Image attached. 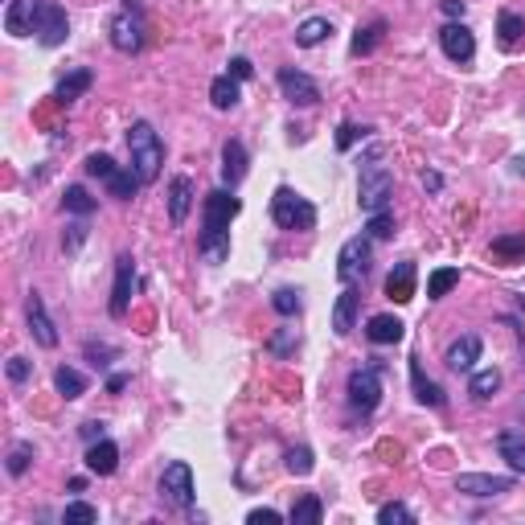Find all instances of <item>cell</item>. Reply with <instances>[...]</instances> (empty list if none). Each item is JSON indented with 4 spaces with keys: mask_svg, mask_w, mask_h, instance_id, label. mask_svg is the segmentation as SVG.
Here are the masks:
<instances>
[{
    "mask_svg": "<svg viewBox=\"0 0 525 525\" xmlns=\"http://www.w3.org/2000/svg\"><path fill=\"white\" fill-rule=\"evenodd\" d=\"M455 489L468 492V497H501V492L513 489V476H484V472H464V476H455Z\"/></svg>",
    "mask_w": 525,
    "mask_h": 525,
    "instance_id": "15",
    "label": "cell"
},
{
    "mask_svg": "<svg viewBox=\"0 0 525 525\" xmlns=\"http://www.w3.org/2000/svg\"><path fill=\"white\" fill-rule=\"evenodd\" d=\"M193 197H197V189H193V181H189V177H173L169 181V222L173 226H185L189 210H193Z\"/></svg>",
    "mask_w": 525,
    "mask_h": 525,
    "instance_id": "18",
    "label": "cell"
},
{
    "mask_svg": "<svg viewBox=\"0 0 525 525\" xmlns=\"http://www.w3.org/2000/svg\"><path fill=\"white\" fill-rule=\"evenodd\" d=\"M316 468V455H312V447H292V452H287V472H292V476H308V472Z\"/></svg>",
    "mask_w": 525,
    "mask_h": 525,
    "instance_id": "39",
    "label": "cell"
},
{
    "mask_svg": "<svg viewBox=\"0 0 525 525\" xmlns=\"http://www.w3.org/2000/svg\"><path fill=\"white\" fill-rule=\"evenodd\" d=\"M239 98H242V90H239V79H234V74H218V79L210 82V103H214L218 111H234Z\"/></svg>",
    "mask_w": 525,
    "mask_h": 525,
    "instance_id": "24",
    "label": "cell"
},
{
    "mask_svg": "<svg viewBox=\"0 0 525 525\" xmlns=\"http://www.w3.org/2000/svg\"><path fill=\"white\" fill-rule=\"evenodd\" d=\"M132 287H136V258L132 255H119L116 258V287H111V304H108L116 321H124V316H127Z\"/></svg>",
    "mask_w": 525,
    "mask_h": 525,
    "instance_id": "13",
    "label": "cell"
},
{
    "mask_svg": "<svg viewBox=\"0 0 525 525\" xmlns=\"http://www.w3.org/2000/svg\"><path fill=\"white\" fill-rule=\"evenodd\" d=\"M444 13H447V17H464V0H444Z\"/></svg>",
    "mask_w": 525,
    "mask_h": 525,
    "instance_id": "52",
    "label": "cell"
},
{
    "mask_svg": "<svg viewBox=\"0 0 525 525\" xmlns=\"http://www.w3.org/2000/svg\"><path fill=\"white\" fill-rule=\"evenodd\" d=\"M271 218H276L279 230H312L316 226V205L308 197H300L295 189L279 185L271 197Z\"/></svg>",
    "mask_w": 525,
    "mask_h": 525,
    "instance_id": "4",
    "label": "cell"
},
{
    "mask_svg": "<svg viewBox=\"0 0 525 525\" xmlns=\"http://www.w3.org/2000/svg\"><path fill=\"white\" fill-rule=\"evenodd\" d=\"M29 374H33V361H25V357H9V382H29Z\"/></svg>",
    "mask_w": 525,
    "mask_h": 525,
    "instance_id": "46",
    "label": "cell"
},
{
    "mask_svg": "<svg viewBox=\"0 0 525 525\" xmlns=\"http://www.w3.org/2000/svg\"><path fill=\"white\" fill-rule=\"evenodd\" d=\"M410 382H415V398L427 402V407H444V390H439L436 382H431L427 374H423V365H418V357H410Z\"/></svg>",
    "mask_w": 525,
    "mask_h": 525,
    "instance_id": "27",
    "label": "cell"
},
{
    "mask_svg": "<svg viewBox=\"0 0 525 525\" xmlns=\"http://www.w3.org/2000/svg\"><path fill=\"white\" fill-rule=\"evenodd\" d=\"M423 185H427L431 193H439V189H444V177H439V173H423Z\"/></svg>",
    "mask_w": 525,
    "mask_h": 525,
    "instance_id": "51",
    "label": "cell"
},
{
    "mask_svg": "<svg viewBox=\"0 0 525 525\" xmlns=\"http://www.w3.org/2000/svg\"><path fill=\"white\" fill-rule=\"evenodd\" d=\"M54 386H58V394H62L66 402H74V398L87 394V378H82L79 370H70V365H58V370H54Z\"/></svg>",
    "mask_w": 525,
    "mask_h": 525,
    "instance_id": "29",
    "label": "cell"
},
{
    "mask_svg": "<svg viewBox=\"0 0 525 525\" xmlns=\"http://www.w3.org/2000/svg\"><path fill=\"white\" fill-rule=\"evenodd\" d=\"M226 74H234V79H239V82H247L250 74H255V66H250L247 58H230V70H226Z\"/></svg>",
    "mask_w": 525,
    "mask_h": 525,
    "instance_id": "50",
    "label": "cell"
},
{
    "mask_svg": "<svg viewBox=\"0 0 525 525\" xmlns=\"http://www.w3.org/2000/svg\"><path fill=\"white\" fill-rule=\"evenodd\" d=\"M378 521H382V525H410V521H415V513H410L407 505H398V501H394V505L378 509Z\"/></svg>",
    "mask_w": 525,
    "mask_h": 525,
    "instance_id": "41",
    "label": "cell"
},
{
    "mask_svg": "<svg viewBox=\"0 0 525 525\" xmlns=\"http://www.w3.org/2000/svg\"><path fill=\"white\" fill-rule=\"evenodd\" d=\"M481 349H484V341L476 337V333H464V337L452 341L447 353H444L447 370H455V374H472V365L481 361Z\"/></svg>",
    "mask_w": 525,
    "mask_h": 525,
    "instance_id": "14",
    "label": "cell"
},
{
    "mask_svg": "<svg viewBox=\"0 0 525 525\" xmlns=\"http://www.w3.org/2000/svg\"><path fill=\"white\" fill-rule=\"evenodd\" d=\"M82 439L87 444H98V439H108V423H98V418H90V423H82Z\"/></svg>",
    "mask_w": 525,
    "mask_h": 525,
    "instance_id": "49",
    "label": "cell"
},
{
    "mask_svg": "<svg viewBox=\"0 0 525 525\" xmlns=\"http://www.w3.org/2000/svg\"><path fill=\"white\" fill-rule=\"evenodd\" d=\"M365 230H370V239H394V214H370V226H365Z\"/></svg>",
    "mask_w": 525,
    "mask_h": 525,
    "instance_id": "42",
    "label": "cell"
},
{
    "mask_svg": "<svg viewBox=\"0 0 525 525\" xmlns=\"http://www.w3.org/2000/svg\"><path fill=\"white\" fill-rule=\"evenodd\" d=\"M62 521L66 525H90V521H98V509L87 505V501H70V505L62 509Z\"/></svg>",
    "mask_w": 525,
    "mask_h": 525,
    "instance_id": "38",
    "label": "cell"
},
{
    "mask_svg": "<svg viewBox=\"0 0 525 525\" xmlns=\"http://www.w3.org/2000/svg\"><path fill=\"white\" fill-rule=\"evenodd\" d=\"M82 242H87V222H70V226H66V234H62V247L74 255Z\"/></svg>",
    "mask_w": 525,
    "mask_h": 525,
    "instance_id": "45",
    "label": "cell"
},
{
    "mask_svg": "<svg viewBox=\"0 0 525 525\" xmlns=\"http://www.w3.org/2000/svg\"><path fill=\"white\" fill-rule=\"evenodd\" d=\"M329 33H333L329 17H308V21H300V29H295V45L312 50V45H321Z\"/></svg>",
    "mask_w": 525,
    "mask_h": 525,
    "instance_id": "32",
    "label": "cell"
},
{
    "mask_svg": "<svg viewBox=\"0 0 525 525\" xmlns=\"http://www.w3.org/2000/svg\"><path fill=\"white\" fill-rule=\"evenodd\" d=\"M87 468L95 476H111L119 468V444L111 439H98V444H87Z\"/></svg>",
    "mask_w": 525,
    "mask_h": 525,
    "instance_id": "21",
    "label": "cell"
},
{
    "mask_svg": "<svg viewBox=\"0 0 525 525\" xmlns=\"http://www.w3.org/2000/svg\"><path fill=\"white\" fill-rule=\"evenodd\" d=\"M365 337L374 341V345H394V341L407 337V324H402L398 316H390V312H378V316H370V324H365Z\"/></svg>",
    "mask_w": 525,
    "mask_h": 525,
    "instance_id": "20",
    "label": "cell"
},
{
    "mask_svg": "<svg viewBox=\"0 0 525 525\" xmlns=\"http://www.w3.org/2000/svg\"><path fill=\"white\" fill-rule=\"evenodd\" d=\"M382 33H386V21H374V25H365V29H357L353 33V58H365V54H374L378 50V42H382Z\"/></svg>",
    "mask_w": 525,
    "mask_h": 525,
    "instance_id": "34",
    "label": "cell"
},
{
    "mask_svg": "<svg viewBox=\"0 0 525 525\" xmlns=\"http://www.w3.org/2000/svg\"><path fill=\"white\" fill-rule=\"evenodd\" d=\"M62 205H66V214H79V218H87V214H95V210H98V202H95V197H90L82 185H70V189H66Z\"/></svg>",
    "mask_w": 525,
    "mask_h": 525,
    "instance_id": "36",
    "label": "cell"
},
{
    "mask_svg": "<svg viewBox=\"0 0 525 525\" xmlns=\"http://www.w3.org/2000/svg\"><path fill=\"white\" fill-rule=\"evenodd\" d=\"M324 517V505H321V497L316 492H304L300 501L292 505V513H287V521L292 525H316Z\"/></svg>",
    "mask_w": 525,
    "mask_h": 525,
    "instance_id": "30",
    "label": "cell"
},
{
    "mask_svg": "<svg viewBox=\"0 0 525 525\" xmlns=\"http://www.w3.org/2000/svg\"><path fill=\"white\" fill-rule=\"evenodd\" d=\"M247 521L250 525H279V521H284V513H276V509H250Z\"/></svg>",
    "mask_w": 525,
    "mask_h": 525,
    "instance_id": "48",
    "label": "cell"
},
{
    "mask_svg": "<svg viewBox=\"0 0 525 525\" xmlns=\"http://www.w3.org/2000/svg\"><path fill=\"white\" fill-rule=\"evenodd\" d=\"M144 33H148V25H144L140 9L127 0L124 9L111 17V45H116L119 54H140V50H144Z\"/></svg>",
    "mask_w": 525,
    "mask_h": 525,
    "instance_id": "7",
    "label": "cell"
},
{
    "mask_svg": "<svg viewBox=\"0 0 525 525\" xmlns=\"http://www.w3.org/2000/svg\"><path fill=\"white\" fill-rule=\"evenodd\" d=\"M513 173H525V156H517V161H513Z\"/></svg>",
    "mask_w": 525,
    "mask_h": 525,
    "instance_id": "54",
    "label": "cell"
},
{
    "mask_svg": "<svg viewBox=\"0 0 525 525\" xmlns=\"http://www.w3.org/2000/svg\"><path fill=\"white\" fill-rule=\"evenodd\" d=\"M345 394H349V407H353V410H361V415H374L378 402H382V361L353 370V374H349Z\"/></svg>",
    "mask_w": 525,
    "mask_h": 525,
    "instance_id": "5",
    "label": "cell"
},
{
    "mask_svg": "<svg viewBox=\"0 0 525 525\" xmlns=\"http://www.w3.org/2000/svg\"><path fill=\"white\" fill-rule=\"evenodd\" d=\"M29 460H33V447H29V444H17V447H13V452H9V476H25Z\"/></svg>",
    "mask_w": 525,
    "mask_h": 525,
    "instance_id": "43",
    "label": "cell"
},
{
    "mask_svg": "<svg viewBox=\"0 0 525 525\" xmlns=\"http://www.w3.org/2000/svg\"><path fill=\"white\" fill-rule=\"evenodd\" d=\"M492 258H501V263H525V234H501V239H492Z\"/></svg>",
    "mask_w": 525,
    "mask_h": 525,
    "instance_id": "31",
    "label": "cell"
},
{
    "mask_svg": "<svg viewBox=\"0 0 525 525\" xmlns=\"http://www.w3.org/2000/svg\"><path fill=\"white\" fill-rule=\"evenodd\" d=\"M82 169H87V173H90V177H103V181H108V177H111V173H116V169H119V164H116V161H111L108 152H90V156H87V164H82Z\"/></svg>",
    "mask_w": 525,
    "mask_h": 525,
    "instance_id": "40",
    "label": "cell"
},
{
    "mask_svg": "<svg viewBox=\"0 0 525 525\" xmlns=\"http://www.w3.org/2000/svg\"><path fill=\"white\" fill-rule=\"evenodd\" d=\"M124 386H127V374H111V378H108V390H111V394H119Z\"/></svg>",
    "mask_w": 525,
    "mask_h": 525,
    "instance_id": "53",
    "label": "cell"
},
{
    "mask_svg": "<svg viewBox=\"0 0 525 525\" xmlns=\"http://www.w3.org/2000/svg\"><path fill=\"white\" fill-rule=\"evenodd\" d=\"M242 202L230 193V189H214L205 193L202 202V239H197V250H202L205 263H222L230 255V222L239 218Z\"/></svg>",
    "mask_w": 525,
    "mask_h": 525,
    "instance_id": "1",
    "label": "cell"
},
{
    "mask_svg": "<svg viewBox=\"0 0 525 525\" xmlns=\"http://www.w3.org/2000/svg\"><path fill=\"white\" fill-rule=\"evenodd\" d=\"M497 452H501V460H509V468H513V472H525V431L521 427L501 431Z\"/></svg>",
    "mask_w": 525,
    "mask_h": 525,
    "instance_id": "23",
    "label": "cell"
},
{
    "mask_svg": "<svg viewBox=\"0 0 525 525\" xmlns=\"http://www.w3.org/2000/svg\"><path fill=\"white\" fill-rule=\"evenodd\" d=\"M90 82H95V74H90L87 66H79V70H70L54 87V98H58V103H74L79 95H87V90H90Z\"/></svg>",
    "mask_w": 525,
    "mask_h": 525,
    "instance_id": "25",
    "label": "cell"
},
{
    "mask_svg": "<svg viewBox=\"0 0 525 525\" xmlns=\"http://www.w3.org/2000/svg\"><path fill=\"white\" fill-rule=\"evenodd\" d=\"M42 5H45V0H9V5H5V33H9V37L37 33Z\"/></svg>",
    "mask_w": 525,
    "mask_h": 525,
    "instance_id": "12",
    "label": "cell"
},
{
    "mask_svg": "<svg viewBox=\"0 0 525 525\" xmlns=\"http://www.w3.org/2000/svg\"><path fill=\"white\" fill-rule=\"evenodd\" d=\"M247 177V148H242V140H226L222 144V185H239V181Z\"/></svg>",
    "mask_w": 525,
    "mask_h": 525,
    "instance_id": "22",
    "label": "cell"
},
{
    "mask_svg": "<svg viewBox=\"0 0 525 525\" xmlns=\"http://www.w3.org/2000/svg\"><path fill=\"white\" fill-rule=\"evenodd\" d=\"M439 45H444V54L460 66H468L472 58H476V37H472V29L464 25V21H447V25L439 29Z\"/></svg>",
    "mask_w": 525,
    "mask_h": 525,
    "instance_id": "11",
    "label": "cell"
},
{
    "mask_svg": "<svg viewBox=\"0 0 525 525\" xmlns=\"http://www.w3.org/2000/svg\"><path fill=\"white\" fill-rule=\"evenodd\" d=\"M460 284V267H439V271H431V279H427V300H444L452 287Z\"/></svg>",
    "mask_w": 525,
    "mask_h": 525,
    "instance_id": "35",
    "label": "cell"
},
{
    "mask_svg": "<svg viewBox=\"0 0 525 525\" xmlns=\"http://www.w3.org/2000/svg\"><path fill=\"white\" fill-rule=\"evenodd\" d=\"M497 390H501V370H476V374H472L468 394H472L476 402H489Z\"/></svg>",
    "mask_w": 525,
    "mask_h": 525,
    "instance_id": "33",
    "label": "cell"
},
{
    "mask_svg": "<svg viewBox=\"0 0 525 525\" xmlns=\"http://www.w3.org/2000/svg\"><path fill=\"white\" fill-rule=\"evenodd\" d=\"M365 136H370V127H357V124H341V127H337V148H341V152H349V148H353L357 140H365Z\"/></svg>",
    "mask_w": 525,
    "mask_h": 525,
    "instance_id": "44",
    "label": "cell"
},
{
    "mask_svg": "<svg viewBox=\"0 0 525 525\" xmlns=\"http://www.w3.org/2000/svg\"><path fill=\"white\" fill-rule=\"evenodd\" d=\"M161 501L173 509H193V468L185 460H169L161 472Z\"/></svg>",
    "mask_w": 525,
    "mask_h": 525,
    "instance_id": "8",
    "label": "cell"
},
{
    "mask_svg": "<svg viewBox=\"0 0 525 525\" xmlns=\"http://www.w3.org/2000/svg\"><path fill=\"white\" fill-rule=\"evenodd\" d=\"M394 197V173L382 164V148H374L361 164V177H357V202H361L365 214H382Z\"/></svg>",
    "mask_w": 525,
    "mask_h": 525,
    "instance_id": "2",
    "label": "cell"
},
{
    "mask_svg": "<svg viewBox=\"0 0 525 525\" xmlns=\"http://www.w3.org/2000/svg\"><path fill=\"white\" fill-rule=\"evenodd\" d=\"M271 308H276L279 316H295V312L304 308V300H300V287H279V292L271 295Z\"/></svg>",
    "mask_w": 525,
    "mask_h": 525,
    "instance_id": "37",
    "label": "cell"
},
{
    "mask_svg": "<svg viewBox=\"0 0 525 525\" xmlns=\"http://www.w3.org/2000/svg\"><path fill=\"white\" fill-rule=\"evenodd\" d=\"M66 37H70V17H66V9L54 5V0H45L42 17H37V42H42L45 50H58V45H66Z\"/></svg>",
    "mask_w": 525,
    "mask_h": 525,
    "instance_id": "9",
    "label": "cell"
},
{
    "mask_svg": "<svg viewBox=\"0 0 525 525\" xmlns=\"http://www.w3.org/2000/svg\"><path fill=\"white\" fill-rule=\"evenodd\" d=\"M370 258H374V239H370V234L349 239L337 255V279L345 287H357L365 279V271H370Z\"/></svg>",
    "mask_w": 525,
    "mask_h": 525,
    "instance_id": "6",
    "label": "cell"
},
{
    "mask_svg": "<svg viewBox=\"0 0 525 525\" xmlns=\"http://www.w3.org/2000/svg\"><path fill=\"white\" fill-rule=\"evenodd\" d=\"M521 37H525V17H521V13H513V9H505L497 17V42H501V50H517V45H521Z\"/></svg>",
    "mask_w": 525,
    "mask_h": 525,
    "instance_id": "26",
    "label": "cell"
},
{
    "mask_svg": "<svg viewBox=\"0 0 525 525\" xmlns=\"http://www.w3.org/2000/svg\"><path fill=\"white\" fill-rule=\"evenodd\" d=\"M127 152H132V169L140 173L144 185H152V181L161 177L164 144H161V136H156V127H152L148 119H136V124L127 127Z\"/></svg>",
    "mask_w": 525,
    "mask_h": 525,
    "instance_id": "3",
    "label": "cell"
},
{
    "mask_svg": "<svg viewBox=\"0 0 525 525\" xmlns=\"http://www.w3.org/2000/svg\"><path fill=\"white\" fill-rule=\"evenodd\" d=\"M357 304H361L357 287H345V292L337 295V304H333V333H337V337H349V333L357 329Z\"/></svg>",
    "mask_w": 525,
    "mask_h": 525,
    "instance_id": "19",
    "label": "cell"
},
{
    "mask_svg": "<svg viewBox=\"0 0 525 525\" xmlns=\"http://www.w3.org/2000/svg\"><path fill=\"white\" fill-rule=\"evenodd\" d=\"M140 185H144V181H140V173H136L132 164H127V169H116V173L108 177L111 197H119V202H132V197L140 193Z\"/></svg>",
    "mask_w": 525,
    "mask_h": 525,
    "instance_id": "28",
    "label": "cell"
},
{
    "mask_svg": "<svg viewBox=\"0 0 525 525\" xmlns=\"http://www.w3.org/2000/svg\"><path fill=\"white\" fill-rule=\"evenodd\" d=\"M87 357L98 365V370H108V365H111L108 357H116V349H111V345H95V341H90V345H87Z\"/></svg>",
    "mask_w": 525,
    "mask_h": 525,
    "instance_id": "47",
    "label": "cell"
},
{
    "mask_svg": "<svg viewBox=\"0 0 525 525\" xmlns=\"http://www.w3.org/2000/svg\"><path fill=\"white\" fill-rule=\"evenodd\" d=\"M415 276H418V267L410 263V258L394 263V271L386 276V295H390L394 304H410L415 300Z\"/></svg>",
    "mask_w": 525,
    "mask_h": 525,
    "instance_id": "16",
    "label": "cell"
},
{
    "mask_svg": "<svg viewBox=\"0 0 525 525\" xmlns=\"http://www.w3.org/2000/svg\"><path fill=\"white\" fill-rule=\"evenodd\" d=\"M279 90H284V98L292 103V108H316V103H321V87H316V79H308L304 70H292V66L279 70Z\"/></svg>",
    "mask_w": 525,
    "mask_h": 525,
    "instance_id": "10",
    "label": "cell"
},
{
    "mask_svg": "<svg viewBox=\"0 0 525 525\" xmlns=\"http://www.w3.org/2000/svg\"><path fill=\"white\" fill-rule=\"evenodd\" d=\"M29 333H33V341L42 349H54L58 345V329H54V321H50V312H45V304H42V295H29Z\"/></svg>",
    "mask_w": 525,
    "mask_h": 525,
    "instance_id": "17",
    "label": "cell"
}]
</instances>
